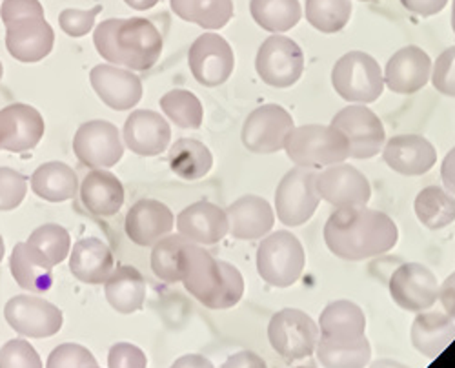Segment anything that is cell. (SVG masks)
<instances>
[{
	"instance_id": "6da1fadb",
	"label": "cell",
	"mask_w": 455,
	"mask_h": 368,
	"mask_svg": "<svg viewBox=\"0 0 455 368\" xmlns=\"http://www.w3.org/2000/svg\"><path fill=\"white\" fill-rule=\"evenodd\" d=\"M399 241L395 220L373 208H337L324 225L328 250L347 261H364L383 255Z\"/></svg>"
},
{
	"instance_id": "7a4b0ae2",
	"label": "cell",
	"mask_w": 455,
	"mask_h": 368,
	"mask_svg": "<svg viewBox=\"0 0 455 368\" xmlns=\"http://www.w3.org/2000/svg\"><path fill=\"white\" fill-rule=\"evenodd\" d=\"M180 283L192 296L212 310L234 308L244 293L239 268L215 257L203 246L186 241L180 252Z\"/></svg>"
},
{
	"instance_id": "3957f363",
	"label": "cell",
	"mask_w": 455,
	"mask_h": 368,
	"mask_svg": "<svg viewBox=\"0 0 455 368\" xmlns=\"http://www.w3.org/2000/svg\"><path fill=\"white\" fill-rule=\"evenodd\" d=\"M99 55L132 71L154 68L163 53V35L148 19H108L93 31Z\"/></svg>"
},
{
	"instance_id": "277c9868",
	"label": "cell",
	"mask_w": 455,
	"mask_h": 368,
	"mask_svg": "<svg viewBox=\"0 0 455 368\" xmlns=\"http://www.w3.org/2000/svg\"><path fill=\"white\" fill-rule=\"evenodd\" d=\"M286 156L302 168H323L345 163L348 154L347 137L331 124L295 126L284 142Z\"/></svg>"
},
{
	"instance_id": "5b68a950",
	"label": "cell",
	"mask_w": 455,
	"mask_h": 368,
	"mask_svg": "<svg viewBox=\"0 0 455 368\" xmlns=\"http://www.w3.org/2000/svg\"><path fill=\"white\" fill-rule=\"evenodd\" d=\"M307 265V253L297 236L277 230L262 239L257 248V272L264 283L275 288L295 284Z\"/></svg>"
},
{
	"instance_id": "8992f818",
	"label": "cell",
	"mask_w": 455,
	"mask_h": 368,
	"mask_svg": "<svg viewBox=\"0 0 455 368\" xmlns=\"http://www.w3.org/2000/svg\"><path fill=\"white\" fill-rule=\"evenodd\" d=\"M331 86L347 102L370 104L383 95L385 76L371 55L350 52L333 64Z\"/></svg>"
},
{
	"instance_id": "52a82bcc",
	"label": "cell",
	"mask_w": 455,
	"mask_h": 368,
	"mask_svg": "<svg viewBox=\"0 0 455 368\" xmlns=\"http://www.w3.org/2000/svg\"><path fill=\"white\" fill-rule=\"evenodd\" d=\"M255 69L264 84L284 90L305 73V53L290 36L272 35L257 52Z\"/></svg>"
},
{
	"instance_id": "ba28073f",
	"label": "cell",
	"mask_w": 455,
	"mask_h": 368,
	"mask_svg": "<svg viewBox=\"0 0 455 368\" xmlns=\"http://www.w3.org/2000/svg\"><path fill=\"white\" fill-rule=\"evenodd\" d=\"M315 177V170L295 166L281 179L275 190V212L283 225L300 227L314 217L321 201Z\"/></svg>"
},
{
	"instance_id": "9c48e42d",
	"label": "cell",
	"mask_w": 455,
	"mask_h": 368,
	"mask_svg": "<svg viewBox=\"0 0 455 368\" xmlns=\"http://www.w3.org/2000/svg\"><path fill=\"white\" fill-rule=\"evenodd\" d=\"M268 340L274 350L286 359H305L315 352L319 324L302 310L283 308L270 319Z\"/></svg>"
},
{
	"instance_id": "30bf717a",
	"label": "cell",
	"mask_w": 455,
	"mask_h": 368,
	"mask_svg": "<svg viewBox=\"0 0 455 368\" xmlns=\"http://www.w3.org/2000/svg\"><path fill=\"white\" fill-rule=\"evenodd\" d=\"M348 140V154L352 159H371L383 152L387 132L370 108L364 104H350L335 114L330 123Z\"/></svg>"
},
{
	"instance_id": "8fae6325",
	"label": "cell",
	"mask_w": 455,
	"mask_h": 368,
	"mask_svg": "<svg viewBox=\"0 0 455 368\" xmlns=\"http://www.w3.org/2000/svg\"><path fill=\"white\" fill-rule=\"evenodd\" d=\"M188 66L199 84L217 88L232 77L235 69V55L224 36L208 31L189 46Z\"/></svg>"
},
{
	"instance_id": "7c38bea8",
	"label": "cell",
	"mask_w": 455,
	"mask_h": 368,
	"mask_svg": "<svg viewBox=\"0 0 455 368\" xmlns=\"http://www.w3.org/2000/svg\"><path fill=\"white\" fill-rule=\"evenodd\" d=\"M295 123L279 104H262L248 116L243 124V144L253 154H277L284 150L286 137Z\"/></svg>"
},
{
	"instance_id": "4fadbf2b",
	"label": "cell",
	"mask_w": 455,
	"mask_h": 368,
	"mask_svg": "<svg viewBox=\"0 0 455 368\" xmlns=\"http://www.w3.org/2000/svg\"><path fill=\"white\" fill-rule=\"evenodd\" d=\"M73 152L93 170L116 166L124 156V144L116 124L97 119L81 124L73 137Z\"/></svg>"
},
{
	"instance_id": "5bb4252c",
	"label": "cell",
	"mask_w": 455,
	"mask_h": 368,
	"mask_svg": "<svg viewBox=\"0 0 455 368\" xmlns=\"http://www.w3.org/2000/svg\"><path fill=\"white\" fill-rule=\"evenodd\" d=\"M4 317L17 334L31 340H44L59 334L62 310L39 296H15L4 307Z\"/></svg>"
},
{
	"instance_id": "9a60e30c",
	"label": "cell",
	"mask_w": 455,
	"mask_h": 368,
	"mask_svg": "<svg viewBox=\"0 0 455 368\" xmlns=\"http://www.w3.org/2000/svg\"><path fill=\"white\" fill-rule=\"evenodd\" d=\"M390 296L406 312H425L439 300V283L421 263H404L390 277Z\"/></svg>"
},
{
	"instance_id": "2e32d148",
	"label": "cell",
	"mask_w": 455,
	"mask_h": 368,
	"mask_svg": "<svg viewBox=\"0 0 455 368\" xmlns=\"http://www.w3.org/2000/svg\"><path fill=\"white\" fill-rule=\"evenodd\" d=\"M319 199L335 208L366 206L371 197L370 180L352 164H333L315 177Z\"/></svg>"
},
{
	"instance_id": "e0dca14e",
	"label": "cell",
	"mask_w": 455,
	"mask_h": 368,
	"mask_svg": "<svg viewBox=\"0 0 455 368\" xmlns=\"http://www.w3.org/2000/svg\"><path fill=\"white\" fill-rule=\"evenodd\" d=\"M90 83L99 99L116 112H126L142 99V83L132 69L99 64L90 73Z\"/></svg>"
},
{
	"instance_id": "ac0fdd59",
	"label": "cell",
	"mask_w": 455,
	"mask_h": 368,
	"mask_svg": "<svg viewBox=\"0 0 455 368\" xmlns=\"http://www.w3.org/2000/svg\"><path fill=\"white\" fill-rule=\"evenodd\" d=\"M53 44L55 33L44 17L24 19L6 26V48L19 62H41L52 53Z\"/></svg>"
},
{
	"instance_id": "d6986e66",
	"label": "cell",
	"mask_w": 455,
	"mask_h": 368,
	"mask_svg": "<svg viewBox=\"0 0 455 368\" xmlns=\"http://www.w3.org/2000/svg\"><path fill=\"white\" fill-rule=\"evenodd\" d=\"M385 86L399 95H411L423 90L432 77V59L417 46L395 52L385 69Z\"/></svg>"
},
{
	"instance_id": "ffe728a7",
	"label": "cell",
	"mask_w": 455,
	"mask_h": 368,
	"mask_svg": "<svg viewBox=\"0 0 455 368\" xmlns=\"http://www.w3.org/2000/svg\"><path fill=\"white\" fill-rule=\"evenodd\" d=\"M124 142L140 157H156L168 150L172 128L161 114L151 109H135L124 123Z\"/></svg>"
},
{
	"instance_id": "44dd1931",
	"label": "cell",
	"mask_w": 455,
	"mask_h": 368,
	"mask_svg": "<svg viewBox=\"0 0 455 368\" xmlns=\"http://www.w3.org/2000/svg\"><path fill=\"white\" fill-rule=\"evenodd\" d=\"M175 227L172 210L156 199L137 201L124 220V230L132 243L139 246H154L163 237L170 236Z\"/></svg>"
},
{
	"instance_id": "7402d4cb",
	"label": "cell",
	"mask_w": 455,
	"mask_h": 368,
	"mask_svg": "<svg viewBox=\"0 0 455 368\" xmlns=\"http://www.w3.org/2000/svg\"><path fill=\"white\" fill-rule=\"evenodd\" d=\"M177 232L196 244L212 246L230 234V225L222 208L210 201H199L186 206L177 215Z\"/></svg>"
},
{
	"instance_id": "603a6c76",
	"label": "cell",
	"mask_w": 455,
	"mask_h": 368,
	"mask_svg": "<svg viewBox=\"0 0 455 368\" xmlns=\"http://www.w3.org/2000/svg\"><path fill=\"white\" fill-rule=\"evenodd\" d=\"M383 159L394 172L408 177L428 173L437 163L434 144L423 135H397L383 146Z\"/></svg>"
},
{
	"instance_id": "cb8c5ba5",
	"label": "cell",
	"mask_w": 455,
	"mask_h": 368,
	"mask_svg": "<svg viewBox=\"0 0 455 368\" xmlns=\"http://www.w3.org/2000/svg\"><path fill=\"white\" fill-rule=\"evenodd\" d=\"M230 234L239 241H257L267 237L275 225L272 204L259 196H243L226 210Z\"/></svg>"
},
{
	"instance_id": "d4e9b609",
	"label": "cell",
	"mask_w": 455,
	"mask_h": 368,
	"mask_svg": "<svg viewBox=\"0 0 455 368\" xmlns=\"http://www.w3.org/2000/svg\"><path fill=\"white\" fill-rule=\"evenodd\" d=\"M410 338L417 352L428 359H435L455 340V321L444 312H419L411 323Z\"/></svg>"
},
{
	"instance_id": "484cf974",
	"label": "cell",
	"mask_w": 455,
	"mask_h": 368,
	"mask_svg": "<svg viewBox=\"0 0 455 368\" xmlns=\"http://www.w3.org/2000/svg\"><path fill=\"white\" fill-rule=\"evenodd\" d=\"M69 272L86 284H102L113 272V255L106 243L97 237H86L73 244Z\"/></svg>"
},
{
	"instance_id": "4316f807",
	"label": "cell",
	"mask_w": 455,
	"mask_h": 368,
	"mask_svg": "<svg viewBox=\"0 0 455 368\" xmlns=\"http://www.w3.org/2000/svg\"><path fill=\"white\" fill-rule=\"evenodd\" d=\"M10 270L17 284L31 293H43L53 286V265L28 243H17L10 255Z\"/></svg>"
},
{
	"instance_id": "83f0119b",
	"label": "cell",
	"mask_w": 455,
	"mask_h": 368,
	"mask_svg": "<svg viewBox=\"0 0 455 368\" xmlns=\"http://www.w3.org/2000/svg\"><path fill=\"white\" fill-rule=\"evenodd\" d=\"M84 208L99 217L116 215L124 204L123 182L106 170H92L81 184Z\"/></svg>"
},
{
	"instance_id": "f1b7e54d",
	"label": "cell",
	"mask_w": 455,
	"mask_h": 368,
	"mask_svg": "<svg viewBox=\"0 0 455 368\" xmlns=\"http://www.w3.org/2000/svg\"><path fill=\"white\" fill-rule=\"evenodd\" d=\"M106 300L119 314L139 312L146 300V283L142 274L130 265L113 268L104 283Z\"/></svg>"
},
{
	"instance_id": "f546056e",
	"label": "cell",
	"mask_w": 455,
	"mask_h": 368,
	"mask_svg": "<svg viewBox=\"0 0 455 368\" xmlns=\"http://www.w3.org/2000/svg\"><path fill=\"white\" fill-rule=\"evenodd\" d=\"M29 182L33 194L48 203L69 201L79 192L77 173L59 161H52L36 168Z\"/></svg>"
},
{
	"instance_id": "4dcf8cb0",
	"label": "cell",
	"mask_w": 455,
	"mask_h": 368,
	"mask_svg": "<svg viewBox=\"0 0 455 368\" xmlns=\"http://www.w3.org/2000/svg\"><path fill=\"white\" fill-rule=\"evenodd\" d=\"M4 112L12 121V133L3 150L13 152V154L33 150L35 146L41 142L46 132V124L39 109H35L29 104L17 102V104L6 106Z\"/></svg>"
},
{
	"instance_id": "1f68e13d",
	"label": "cell",
	"mask_w": 455,
	"mask_h": 368,
	"mask_svg": "<svg viewBox=\"0 0 455 368\" xmlns=\"http://www.w3.org/2000/svg\"><path fill=\"white\" fill-rule=\"evenodd\" d=\"M321 336L333 340H355L366 332V316L352 301L339 300L326 305L319 317Z\"/></svg>"
},
{
	"instance_id": "d6a6232c",
	"label": "cell",
	"mask_w": 455,
	"mask_h": 368,
	"mask_svg": "<svg viewBox=\"0 0 455 368\" xmlns=\"http://www.w3.org/2000/svg\"><path fill=\"white\" fill-rule=\"evenodd\" d=\"M315 352L324 368H364L371 357V347L366 336L355 340L321 336Z\"/></svg>"
},
{
	"instance_id": "836d02e7",
	"label": "cell",
	"mask_w": 455,
	"mask_h": 368,
	"mask_svg": "<svg viewBox=\"0 0 455 368\" xmlns=\"http://www.w3.org/2000/svg\"><path fill=\"white\" fill-rule=\"evenodd\" d=\"M170 4L179 19L208 31L224 28L234 17L232 0H170Z\"/></svg>"
},
{
	"instance_id": "e575fe53",
	"label": "cell",
	"mask_w": 455,
	"mask_h": 368,
	"mask_svg": "<svg viewBox=\"0 0 455 368\" xmlns=\"http://www.w3.org/2000/svg\"><path fill=\"white\" fill-rule=\"evenodd\" d=\"M213 166L208 146L196 139H179L170 150V168L184 180H199Z\"/></svg>"
},
{
	"instance_id": "d590c367",
	"label": "cell",
	"mask_w": 455,
	"mask_h": 368,
	"mask_svg": "<svg viewBox=\"0 0 455 368\" xmlns=\"http://www.w3.org/2000/svg\"><path fill=\"white\" fill-rule=\"evenodd\" d=\"M417 219L428 230H443L455 223V197L441 187H427L415 197Z\"/></svg>"
},
{
	"instance_id": "8d00e7d4",
	"label": "cell",
	"mask_w": 455,
	"mask_h": 368,
	"mask_svg": "<svg viewBox=\"0 0 455 368\" xmlns=\"http://www.w3.org/2000/svg\"><path fill=\"white\" fill-rule=\"evenodd\" d=\"M250 13L264 31L281 35L299 24L302 8L299 0H250Z\"/></svg>"
},
{
	"instance_id": "74e56055",
	"label": "cell",
	"mask_w": 455,
	"mask_h": 368,
	"mask_svg": "<svg viewBox=\"0 0 455 368\" xmlns=\"http://www.w3.org/2000/svg\"><path fill=\"white\" fill-rule=\"evenodd\" d=\"M164 116L182 130H199L204 109L199 97L188 90H172L159 100Z\"/></svg>"
},
{
	"instance_id": "f35d334b",
	"label": "cell",
	"mask_w": 455,
	"mask_h": 368,
	"mask_svg": "<svg viewBox=\"0 0 455 368\" xmlns=\"http://www.w3.org/2000/svg\"><path fill=\"white\" fill-rule=\"evenodd\" d=\"M352 0H307L305 17L317 31L331 35L343 29L352 17Z\"/></svg>"
},
{
	"instance_id": "ab89813d",
	"label": "cell",
	"mask_w": 455,
	"mask_h": 368,
	"mask_svg": "<svg viewBox=\"0 0 455 368\" xmlns=\"http://www.w3.org/2000/svg\"><path fill=\"white\" fill-rule=\"evenodd\" d=\"M186 237L166 236L151 250V270L164 283H180V252L186 244Z\"/></svg>"
},
{
	"instance_id": "60d3db41",
	"label": "cell",
	"mask_w": 455,
	"mask_h": 368,
	"mask_svg": "<svg viewBox=\"0 0 455 368\" xmlns=\"http://www.w3.org/2000/svg\"><path fill=\"white\" fill-rule=\"evenodd\" d=\"M26 243L39 250L53 267L62 263L71 250V237L68 230L53 223L43 225L36 230H33V234Z\"/></svg>"
},
{
	"instance_id": "b9f144b4",
	"label": "cell",
	"mask_w": 455,
	"mask_h": 368,
	"mask_svg": "<svg viewBox=\"0 0 455 368\" xmlns=\"http://www.w3.org/2000/svg\"><path fill=\"white\" fill-rule=\"evenodd\" d=\"M28 192V177L20 172L0 166V212H10L22 204Z\"/></svg>"
},
{
	"instance_id": "7bdbcfd3",
	"label": "cell",
	"mask_w": 455,
	"mask_h": 368,
	"mask_svg": "<svg viewBox=\"0 0 455 368\" xmlns=\"http://www.w3.org/2000/svg\"><path fill=\"white\" fill-rule=\"evenodd\" d=\"M0 368H43V361L29 341L12 340L0 348Z\"/></svg>"
},
{
	"instance_id": "ee69618b",
	"label": "cell",
	"mask_w": 455,
	"mask_h": 368,
	"mask_svg": "<svg viewBox=\"0 0 455 368\" xmlns=\"http://www.w3.org/2000/svg\"><path fill=\"white\" fill-rule=\"evenodd\" d=\"M95 364L97 359L86 347L77 343H64L50 354L46 368H88Z\"/></svg>"
},
{
	"instance_id": "f6af8a7d",
	"label": "cell",
	"mask_w": 455,
	"mask_h": 368,
	"mask_svg": "<svg viewBox=\"0 0 455 368\" xmlns=\"http://www.w3.org/2000/svg\"><path fill=\"white\" fill-rule=\"evenodd\" d=\"M432 84L439 93L455 99V46L437 57L432 66Z\"/></svg>"
},
{
	"instance_id": "bcb514c9",
	"label": "cell",
	"mask_w": 455,
	"mask_h": 368,
	"mask_svg": "<svg viewBox=\"0 0 455 368\" xmlns=\"http://www.w3.org/2000/svg\"><path fill=\"white\" fill-rule=\"evenodd\" d=\"M100 12H102V6H95L93 10H88V12L64 10L59 17V24L66 35L73 36V39H79V36H84L93 29L95 19Z\"/></svg>"
},
{
	"instance_id": "7dc6e473",
	"label": "cell",
	"mask_w": 455,
	"mask_h": 368,
	"mask_svg": "<svg viewBox=\"0 0 455 368\" xmlns=\"http://www.w3.org/2000/svg\"><path fill=\"white\" fill-rule=\"evenodd\" d=\"M146 354L132 343H117L109 348L108 368H146Z\"/></svg>"
},
{
	"instance_id": "c3c4849f",
	"label": "cell",
	"mask_w": 455,
	"mask_h": 368,
	"mask_svg": "<svg viewBox=\"0 0 455 368\" xmlns=\"http://www.w3.org/2000/svg\"><path fill=\"white\" fill-rule=\"evenodd\" d=\"M0 17L6 26H10L24 19L44 17V8L39 0H4L0 6Z\"/></svg>"
},
{
	"instance_id": "681fc988",
	"label": "cell",
	"mask_w": 455,
	"mask_h": 368,
	"mask_svg": "<svg viewBox=\"0 0 455 368\" xmlns=\"http://www.w3.org/2000/svg\"><path fill=\"white\" fill-rule=\"evenodd\" d=\"M401 4L415 15L432 17L446 8L448 0H401Z\"/></svg>"
},
{
	"instance_id": "f907efd6",
	"label": "cell",
	"mask_w": 455,
	"mask_h": 368,
	"mask_svg": "<svg viewBox=\"0 0 455 368\" xmlns=\"http://www.w3.org/2000/svg\"><path fill=\"white\" fill-rule=\"evenodd\" d=\"M222 368H268L267 363L260 356H257L255 352L250 350H243L237 352L234 356L228 357L222 364Z\"/></svg>"
},
{
	"instance_id": "816d5d0a",
	"label": "cell",
	"mask_w": 455,
	"mask_h": 368,
	"mask_svg": "<svg viewBox=\"0 0 455 368\" xmlns=\"http://www.w3.org/2000/svg\"><path fill=\"white\" fill-rule=\"evenodd\" d=\"M439 301L444 308V314L455 321V272H451L439 286Z\"/></svg>"
},
{
	"instance_id": "f5cc1de1",
	"label": "cell",
	"mask_w": 455,
	"mask_h": 368,
	"mask_svg": "<svg viewBox=\"0 0 455 368\" xmlns=\"http://www.w3.org/2000/svg\"><path fill=\"white\" fill-rule=\"evenodd\" d=\"M441 179L446 192L455 196V146L446 154L443 164H441Z\"/></svg>"
},
{
	"instance_id": "db71d44e",
	"label": "cell",
	"mask_w": 455,
	"mask_h": 368,
	"mask_svg": "<svg viewBox=\"0 0 455 368\" xmlns=\"http://www.w3.org/2000/svg\"><path fill=\"white\" fill-rule=\"evenodd\" d=\"M172 368H215L213 363L201 354H186L179 357Z\"/></svg>"
},
{
	"instance_id": "11a10c76",
	"label": "cell",
	"mask_w": 455,
	"mask_h": 368,
	"mask_svg": "<svg viewBox=\"0 0 455 368\" xmlns=\"http://www.w3.org/2000/svg\"><path fill=\"white\" fill-rule=\"evenodd\" d=\"M12 133V121L4 109H0V150L4 148V144Z\"/></svg>"
},
{
	"instance_id": "9f6ffc18",
	"label": "cell",
	"mask_w": 455,
	"mask_h": 368,
	"mask_svg": "<svg viewBox=\"0 0 455 368\" xmlns=\"http://www.w3.org/2000/svg\"><path fill=\"white\" fill-rule=\"evenodd\" d=\"M124 3L137 12H146V10H151L154 6H157L161 0H124Z\"/></svg>"
},
{
	"instance_id": "6f0895ef",
	"label": "cell",
	"mask_w": 455,
	"mask_h": 368,
	"mask_svg": "<svg viewBox=\"0 0 455 368\" xmlns=\"http://www.w3.org/2000/svg\"><path fill=\"white\" fill-rule=\"evenodd\" d=\"M370 368H408V366H404L403 363L392 361V359H379Z\"/></svg>"
},
{
	"instance_id": "680465c9",
	"label": "cell",
	"mask_w": 455,
	"mask_h": 368,
	"mask_svg": "<svg viewBox=\"0 0 455 368\" xmlns=\"http://www.w3.org/2000/svg\"><path fill=\"white\" fill-rule=\"evenodd\" d=\"M4 239H3V236H0V263H3V260H4Z\"/></svg>"
},
{
	"instance_id": "91938a15",
	"label": "cell",
	"mask_w": 455,
	"mask_h": 368,
	"mask_svg": "<svg viewBox=\"0 0 455 368\" xmlns=\"http://www.w3.org/2000/svg\"><path fill=\"white\" fill-rule=\"evenodd\" d=\"M451 29L455 33V0H453V8H451Z\"/></svg>"
},
{
	"instance_id": "94428289",
	"label": "cell",
	"mask_w": 455,
	"mask_h": 368,
	"mask_svg": "<svg viewBox=\"0 0 455 368\" xmlns=\"http://www.w3.org/2000/svg\"><path fill=\"white\" fill-rule=\"evenodd\" d=\"M3 76H4V66L0 62V79H3Z\"/></svg>"
},
{
	"instance_id": "6125c7cd",
	"label": "cell",
	"mask_w": 455,
	"mask_h": 368,
	"mask_svg": "<svg viewBox=\"0 0 455 368\" xmlns=\"http://www.w3.org/2000/svg\"><path fill=\"white\" fill-rule=\"evenodd\" d=\"M297 368H315V366H312V364H310V366H297Z\"/></svg>"
},
{
	"instance_id": "be15d7a7",
	"label": "cell",
	"mask_w": 455,
	"mask_h": 368,
	"mask_svg": "<svg viewBox=\"0 0 455 368\" xmlns=\"http://www.w3.org/2000/svg\"><path fill=\"white\" fill-rule=\"evenodd\" d=\"M88 368H99V366H97V364H95V366H88Z\"/></svg>"
},
{
	"instance_id": "e7e4bbea",
	"label": "cell",
	"mask_w": 455,
	"mask_h": 368,
	"mask_svg": "<svg viewBox=\"0 0 455 368\" xmlns=\"http://www.w3.org/2000/svg\"><path fill=\"white\" fill-rule=\"evenodd\" d=\"M363 3H368V0H363Z\"/></svg>"
}]
</instances>
